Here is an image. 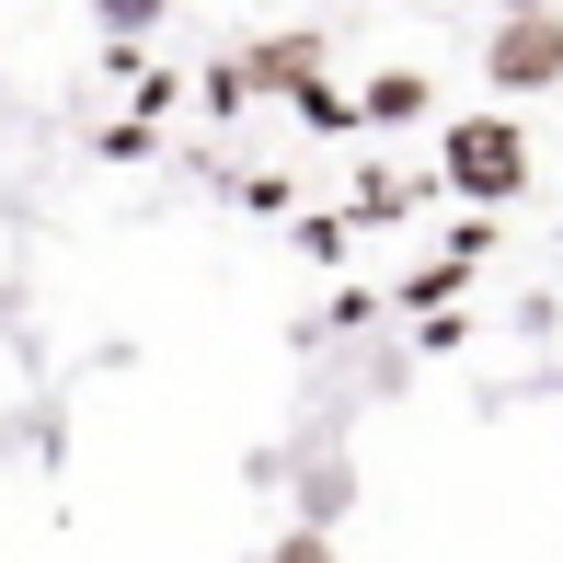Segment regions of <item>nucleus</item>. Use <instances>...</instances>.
<instances>
[{"instance_id":"f257e3e1","label":"nucleus","mask_w":563,"mask_h":563,"mask_svg":"<svg viewBox=\"0 0 563 563\" xmlns=\"http://www.w3.org/2000/svg\"><path fill=\"white\" fill-rule=\"evenodd\" d=\"M438 173H449V196H472V208H506V196L529 185V126L518 115H460L438 139Z\"/></svg>"},{"instance_id":"f03ea898","label":"nucleus","mask_w":563,"mask_h":563,"mask_svg":"<svg viewBox=\"0 0 563 563\" xmlns=\"http://www.w3.org/2000/svg\"><path fill=\"white\" fill-rule=\"evenodd\" d=\"M563 81V12L552 0H506L483 35V92H552Z\"/></svg>"},{"instance_id":"7ed1b4c3","label":"nucleus","mask_w":563,"mask_h":563,"mask_svg":"<svg viewBox=\"0 0 563 563\" xmlns=\"http://www.w3.org/2000/svg\"><path fill=\"white\" fill-rule=\"evenodd\" d=\"M415 115H426V69H379L356 92V126H415Z\"/></svg>"},{"instance_id":"20e7f679","label":"nucleus","mask_w":563,"mask_h":563,"mask_svg":"<svg viewBox=\"0 0 563 563\" xmlns=\"http://www.w3.org/2000/svg\"><path fill=\"white\" fill-rule=\"evenodd\" d=\"M242 81L299 92V81H322V46H311V35H276V46H253V69H242Z\"/></svg>"},{"instance_id":"39448f33","label":"nucleus","mask_w":563,"mask_h":563,"mask_svg":"<svg viewBox=\"0 0 563 563\" xmlns=\"http://www.w3.org/2000/svg\"><path fill=\"white\" fill-rule=\"evenodd\" d=\"M345 495H356V472H345V460L299 472V529H334V518H345Z\"/></svg>"},{"instance_id":"423d86ee","label":"nucleus","mask_w":563,"mask_h":563,"mask_svg":"<svg viewBox=\"0 0 563 563\" xmlns=\"http://www.w3.org/2000/svg\"><path fill=\"white\" fill-rule=\"evenodd\" d=\"M173 12V0H92V23H104V35L126 46V35H150V23H162Z\"/></svg>"},{"instance_id":"0eeeda50","label":"nucleus","mask_w":563,"mask_h":563,"mask_svg":"<svg viewBox=\"0 0 563 563\" xmlns=\"http://www.w3.org/2000/svg\"><path fill=\"white\" fill-rule=\"evenodd\" d=\"M288 104H299V115H311V126H356V104H345V92H334V81H299V92H288Z\"/></svg>"},{"instance_id":"6e6552de","label":"nucleus","mask_w":563,"mask_h":563,"mask_svg":"<svg viewBox=\"0 0 563 563\" xmlns=\"http://www.w3.org/2000/svg\"><path fill=\"white\" fill-rule=\"evenodd\" d=\"M265 563H334V541H322V529H299V541H276Z\"/></svg>"}]
</instances>
